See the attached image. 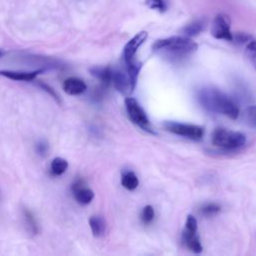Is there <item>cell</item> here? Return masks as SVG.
I'll list each match as a JSON object with an SVG mask.
<instances>
[{"label":"cell","instance_id":"cell-26","mask_svg":"<svg viewBox=\"0 0 256 256\" xmlns=\"http://www.w3.org/2000/svg\"><path fill=\"white\" fill-rule=\"evenodd\" d=\"M185 229L192 230V231H197V221H196V218L193 215H188L187 216Z\"/></svg>","mask_w":256,"mask_h":256},{"label":"cell","instance_id":"cell-18","mask_svg":"<svg viewBox=\"0 0 256 256\" xmlns=\"http://www.w3.org/2000/svg\"><path fill=\"white\" fill-rule=\"evenodd\" d=\"M202 30H203V23L201 21H196L187 25L183 29V33L187 37H193L198 35Z\"/></svg>","mask_w":256,"mask_h":256},{"label":"cell","instance_id":"cell-22","mask_svg":"<svg viewBox=\"0 0 256 256\" xmlns=\"http://www.w3.org/2000/svg\"><path fill=\"white\" fill-rule=\"evenodd\" d=\"M145 4L154 10L159 12H164L166 10V6L163 0H145Z\"/></svg>","mask_w":256,"mask_h":256},{"label":"cell","instance_id":"cell-11","mask_svg":"<svg viewBox=\"0 0 256 256\" xmlns=\"http://www.w3.org/2000/svg\"><path fill=\"white\" fill-rule=\"evenodd\" d=\"M63 89L68 95H80L87 89L86 83L77 77H69L63 82Z\"/></svg>","mask_w":256,"mask_h":256},{"label":"cell","instance_id":"cell-16","mask_svg":"<svg viewBox=\"0 0 256 256\" xmlns=\"http://www.w3.org/2000/svg\"><path fill=\"white\" fill-rule=\"evenodd\" d=\"M68 168V162L61 157H56L51 162V171L54 175H62Z\"/></svg>","mask_w":256,"mask_h":256},{"label":"cell","instance_id":"cell-4","mask_svg":"<svg viewBox=\"0 0 256 256\" xmlns=\"http://www.w3.org/2000/svg\"><path fill=\"white\" fill-rule=\"evenodd\" d=\"M125 107L133 123H135L141 129L149 133L155 134V131L153 130L145 111L143 110V108L140 106V104L137 102L136 99L132 97H127L125 99Z\"/></svg>","mask_w":256,"mask_h":256},{"label":"cell","instance_id":"cell-10","mask_svg":"<svg viewBox=\"0 0 256 256\" xmlns=\"http://www.w3.org/2000/svg\"><path fill=\"white\" fill-rule=\"evenodd\" d=\"M44 69H38L31 72H21V71H11V70H0V75L11 80L15 81H32L34 80L39 74H41Z\"/></svg>","mask_w":256,"mask_h":256},{"label":"cell","instance_id":"cell-20","mask_svg":"<svg viewBox=\"0 0 256 256\" xmlns=\"http://www.w3.org/2000/svg\"><path fill=\"white\" fill-rule=\"evenodd\" d=\"M245 53L251 64L256 68V40L250 41L245 49Z\"/></svg>","mask_w":256,"mask_h":256},{"label":"cell","instance_id":"cell-27","mask_svg":"<svg viewBox=\"0 0 256 256\" xmlns=\"http://www.w3.org/2000/svg\"><path fill=\"white\" fill-rule=\"evenodd\" d=\"M1 55H2V52H1V51H0V56H1Z\"/></svg>","mask_w":256,"mask_h":256},{"label":"cell","instance_id":"cell-19","mask_svg":"<svg viewBox=\"0 0 256 256\" xmlns=\"http://www.w3.org/2000/svg\"><path fill=\"white\" fill-rule=\"evenodd\" d=\"M244 122L250 127H256V106H250L243 113Z\"/></svg>","mask_w":256,"mask_h":256},{"label":"cell","instance_id":"cell-21","mask_svg":"<svg viewBox=\"0 0 256 256\" xmlns=\"http://www.w3.org/2000/svg\"><path fill=\"white\" fill-rule=\"evenodd\" d=\"M154 218V209L151 205H147L143 208L142 214H141V219L144 223L148 224L150 223Z\"/></svg>","mask_w":256,"mask_h":256},{"label":"cell","instance_id":"cell-17","mask_svg":"<svg viewBox=\"0 0 256 256\" xmlns=\"http://www.w3.org/2000/svg\"><path fill=\"white\" fill-rule=\"evenodd\" d=\"M23 215H24L25 223H26V226H27L29 232L32 234H37L39 232V226L37 224V221H36L34 215L28 209L23 210Z\"/></svg>","mask_w":256,"mask_h":256},{"label":"cell","instance_id":"cell-7","mask_svg":"<svg viewBox=\"0 0 256 256\" xmlns=\"http://www.w3.org/2000/svg\"><path fill=\"white\" fill-rule=\"evenodd\" d=\"M211 34L216 39H225L231 41L233 39L230 30V19L226 14H217L213 20Z\"/></svg>","mask_w":256,"mask_h":256},{"label":"cell","instance_id":"cell-13","mask_svg":"<svg viewBox=\"0 0 256 256\" xmlns=\"http://www.w3.org/2000/svg\"><path fill=\"white\" fill-rule=\"evenodd\" d=\"M90 73L100 80L104 86H108L112 82V70L109 67H92Z\"/></svg>","mask_w":256,"mask_h":256},{"label":"cell","instance_id":"cell-5","mask_svg":"<svg viewBox=\"0 0 256 256\" xmlns=\"http://www.w3.org/2000/svg\"><path fill=\"white\" fill-rule=\"evenodd\" d=\"M165 129L171 133H174L179 136H183L189 139L198 140L201 139L203 136V128L193 124H186V123H178V122H165L164 124Z\"/></svg>","mask_w":256,"mask_h":256},{"label":"cell","instance_id":"cell-12","mask_svg":"<svg viewBox=\"0 0 256 256\" xmlns=\"http://www.w3.org/2000/svg\"><path fill=\"white\" fill-rule=\"evenodd\" d=\"M182 237H183V242L187 246L188 249H190L194 253L202 252V245L197 236V231L184 229Z\"/></svg>","mask_w":256,"mask_h":256},{"label":"cell","instance_id":"cell-8","mask_svg":"<svg viewBox=\"0 0 256 256\" xmlns=\"http://www.w3.org/2000/svg\"><path fill=\"white\" fill-rule=\"evenodd\" d=\"M148 36V33L146 31H141L137 33L129 42L125 45L124 51H123V58L124 63H130L133 60H135V54L138 50V48L144 43Z\"/></svg>","mask_w":256,"mask_h":256},{"label":"cell","instance_id":"cell-2","mask_svg":"<svg viewBox=\"0 0 256 256\" xmlns=\"http://www.w3.org/2000/svg\"><path fill=\"white\" fill-rule=\"evenodd\" d=\"M197 43L187 36H173L165 39H159L155 41L152 46L153 50L156 52L177 58L191 54L197 49Z\"/></svg>","mask_w":256,"mask_h":256},{"label":"cell","instance_id":"cell-15","mask_svg":"<svg viewBox=\"0 0 256 256\" xmlns=\"http://www.w3.org/2000/svg\"><path fill=\"white\" fill-rule=\"evenodd\" d=\"M121 184L127 190H134L137 188L139 181L134 172L127 171V172L123 173V175L121 177Z\"/></svg>","mask_w":256,"mask_h":256},{"label":"cell","instance_id":"cell-24","mask_svg":"<svg viewBox=\"0 0 256 256\" xmlns=\"http://www.w3.org/2000/svg\"><path fill=\"white\" fill-rule=\"evenodd\" d=\"M38 86H39L41 89H43L44 91H46L49 95H51L57 102L60 103V99H59L57 93L53 90V88H51L49 85H47V84H45V83H43V82H39V83H38Z\"/></svg>","mask_w":256,"mask_h":256},{"label":"cell","instance_id":"cell-1","mask_svg":"<svg viewBox=\"0 0 256 256\" xmlns=\"http://www.w3.org/2000/svg\"><path fill=\"white\" fill-rule=\"evenodd\" d=\"M198 99L202 106L209 111L224 114L231 119H236L239 115L236 104L227 95L215 88L202 89Z\"/></svg>","mask_w":256,"mask_h":256},{"label":"cell","instance_id":"cell-25","mask_svg":"<svg viewBox=\"0 0 256 256\" xmlns=\"http://www.w3.org/2000/svg\"><path fill=\"white\" fill-rule=\"evenodd\" d=\"M35 148H36V152L40 156H45L47 154V151H48V143L44 140H41L36 144Z\"/></svg>","mask_w":256,"mask_h":256},{"label":"cell","instance_id":"cell-23","mask_svg":"<svg viewBox=\"0 0 256 256\" xmlns=\"http://www.w3.org/2000/svg\"><path fill=\"white\" fill-rule=\"evenodd\" d=\"M220 211V206L215 204V203H209V204H206L204 205L202 208H201V213L204 214V215H207V216H211V215H214L216 213H218Z\"/></svg>","mask_w":256,"mask_h":256},{"label":"cell","instance_id":"cell-3","mask_svg":"<svg viewBox=\"0 0 256 256\" xmlns=\"http://www.w3.org/2000/svg\"><path fill=\"white\" fill-rule=\"evenodd\" d=\"M246 142L244 134L226 129H216L212 135V143L222 149H237L243 146Z\"/></svg>","mask_w":256,"mask_h":256},{"label":"cell","instance_id":"cell-9","mask_svg":"<svg viewBox=\"0 0 256 256\" xmlns=\"http://www.w3.org/2000/svg\"><path fill=\"white\" fill-rule=\"evenodd\" d=\"M71 190L75 200L82 205L89 204L94 198V192L90 188L85 187L82 180L75 181L71 186Z\"/></svg>","mask_w":256,"mask_h":256},{"label":"cell","instance_id":"cell-14","mask_svg":"<svg viewBox=\"0 0 256 256\" xmlns=\"http://www.w3.org/2000/svg\"><path fill=\"white\" fill-rule=\"evenodd\" d=\"M89 226L91 228L92 234L95 237H101L104 235L106 230V224L102 217L100 216H91L89 218Z\"/></svg>","mask_w":256,"mask_h":256},{"label":"cell","instance_id":"cell-6","mask_svg":"<svg viewBox=\"0 0 256 256\" xmlns=\"http://www.w3.org/2000/svg\"><path fill=\"white\" fill-rule=\"evenodd\" d=\"M112 82L115 88L123 95H130L136 85L132 81L126 67L125 69L112 70Z\"/></svg>","mask_w":256,"mask_h":256}]
</instances>
